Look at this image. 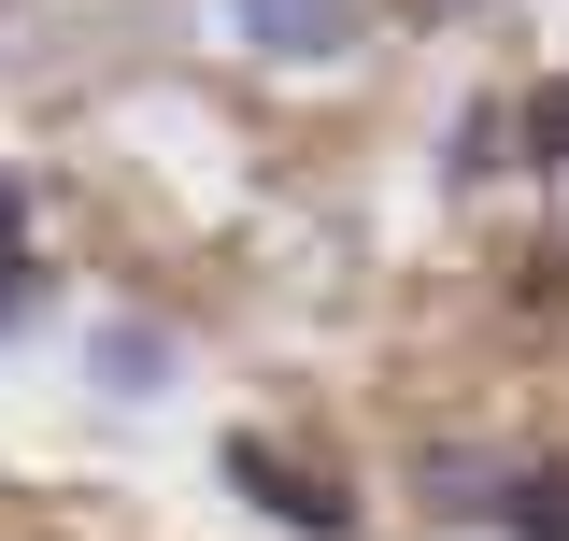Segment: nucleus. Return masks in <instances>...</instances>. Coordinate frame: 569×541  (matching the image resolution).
<instances>
[{
  "label": "nucleus",
  "instance_id": "423d86ee",
  "mask_svg": "<svg viewBox=\"0 0 569 541\" xmlns=\"http://www.w3.org/2000/svg\"><path fill=\"white\" fill-rule=\"evenodd\" d=\"M100 371H114V400H157V371H171V342H157V328H100Z\"/></svg>",
  "mask_w": 569,
  "mask_h": 541
},
{
  "label": "nucleus",
  "instance_id": "7ed1b4c3",
  "mask_svg": "<svg viewBox=\"0 0 569 541\" xmlns=\"http://www.w3.org/2000/svg\"><path fill=\"white\" fill-rule=\"evenodd\" d=\"M470 513H498L512 541H569V456H556V471H498Z\"/></svg>",
  "mask_w": 569,
  "mask_h": 541
},
{
  "label": "nucleus",
  "instance_id": "39448f33",
  "mask_svg": "<svg viewBox=\"0 0 569 541\" xmlns=\"http://www.w3.org/2000/svg\"><path fill=\"white\" fill-rule=\"evenodd\" d=\"M512 142H527L541 171H569V71H556V86H527V100H512Z\"/></svg>",
  "mask_w": 569,
  "mask_h": 541
},
{
  "label": "nucleus",
  "instance_id": "f257e3e1",
  "mask_svg": "<svg viewBox=\"0 0 569 541\" xmlns=\"http://www.w3.org/2000/svg\"><path fill=\"white\" fill-rule=\"evenodd\" d=\"M228 484H242L271 528H313V541H342V528H356V499H342V484H328V471H299L284 442H257V427L228 442Z\"/></svg>",
  "mask_w": 569,
  "mask_h": 541
},
{
  "label": "nucleus",
  "instance_id": "f03ea898",
  "mask_svg": "<svg viewBox=\"0 0 569 541\" xmlns=\"http://www.w3.org/2000/svg\"><path fill=\"white\" fill-rule=\"evenodd\" d=\"M228 14L257 58H356V29H370L356 0H228Z\"/></svg>",
  "mask_w": 569,
  "mask_h": 541
},
{
  "label": "nucleus",
  "instance_id": "20e7f679",
  "mask_svg": "<svg viewBox=\"0 0 569 541\" xmlns=\"http://www.w3.org/2000/svg\"><path fill=\"white\" fill-rule=\"evenodd\" d=\"M43 314V257H29V200L0 186V328H29Z\"/></svg>",
  "mask_w": 569,
  "mask_h": 541
}]
</instances>
